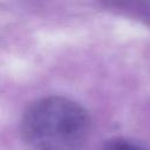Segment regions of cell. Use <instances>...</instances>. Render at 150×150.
Listing matches in <instances>:
<instances>
[{"label":"cell","mask_w":150,"mask_h":150,"mask_svg":"<svg viewBox=\"0 0 150 150\" xmlns=\"http://www.w3.org/2000/svg\"><path fill=\"white\" fill-rule=\"evenodd\" d=\"M90 117L77 102L48 96L23 112L21 134L33 150H80L90 134Z\"/></svg>","instance_id":"1"},{"label":"cell","mask_w":150,"mask_h":150,"mask_svg":"<svg viewBox=\"0 0 150 150\" xmlns=\"http://www.w3.org/2000/svg\"><path fill=\"white\" fill-rule=\"evenodd\" d=\"M104 150H148L142 144L127 139V138H115L111 139L104 148Z\"/></svg>","instance_id":"2"}]
</instances>
